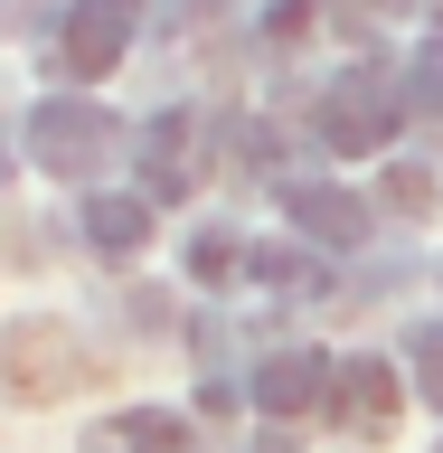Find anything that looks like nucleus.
<instances>
[{
  "mask_svg": "<svg viewBox=\"0 0 443 453\" xmlns=\"http://www.w3.org/2000/svg\"><path fill=\"white\" fill-rule=\"evenodd\" d=\"M396 123H406V85L387 76V57L331 76V85H321V104H311V142H321V151H387Z\"/></svg>",
  "mask_w": 443,
  "mask_h": 453,
  "instance_id": "obj_1",
  "label": "nucleus"
},
{
  "mask_svg": "<svg viewBox=\"0 0 443 453\" xmlns=\"http://www.w3.org/2000/svg\"><path fill=\"white\" fill-rule=\"evenodd\" d=\"M113 142H123V123H113L95 95H48V104H28V123H19V151L38 170H57V180H95V170L113 161Z\"/></svg>",
  "mask_w": 443,
  "mask_h": 453,
  "instance_id": "obj_2",
  "label": "nucleus"
},
{
  "mask_svg": "<svg viewBox=\"0 0 443 453\" xmlns=\"http://www.w3.org/2000/svg\"><path fill=\"white\" fill-rule=\"evenodd\" d=\"M123 48H133V10H123V0H76V10H66V28H57V66H66L76 85L113 76V66H123Z\"/></svg>",
  "mask_w": 443,
  "mask_h": 453,
  "instance_id": "obj_3",
  "label": "nucleus"
},
{
  "mask_svg": "<svg viewBox=\"0 0 443 453\" xmlns=\"http://www.w3.org/2000/svg\"><path fill=\"white\" fill-rule=\"evenodd\" d=\"M189 142H198V113H179V104L141 123V151H133V161H141V198H151V208H170V198L198 189V151H189Z\"/></svg>",
  "mask_w": 443,
  "mask_h": 453,
  "instance_id": "obj_4",
  "label": "nucleus"
},
{
  "mask_svg": "<svg viewBox=\"0 0 443 453\" xmlns=\"http://www.w3.org/2000/svg\"><path fill=\"white\" fill-rule=\"evenodd\" d=\"M246 396L264 416H311V406L340 396V359H321V349H274V359L246 378Z\"/></svg>",
  "mask_w": 443,
  "mask_h": 453,
  "instance_id": "obj_5",
  "label": "nucleus"
},
{
  "mask_svg": "<svg viewBox=\"0 0 443 453\" xmlns=\"http://www.w3.org/2000/svg\"><path fill=\"white\" fill-rule=\"evenodd\" d=\"M283 208H293V226L311 246H359L368 236V198L340 189V180H283Z\"/></svg>",
  "mask_w": 443,
  "mask_h": 453,
  "instance_id": "obj_6",
  "label": "nucleus"
},
{
  "mask_svg": "<svg viewBox=\"0 0 443 453\" xmlns=\"http://www.w3.org/2000/svg\"><path fill=\"white\" fill-rule=\"evenodd\" d=\"M396 396H406V388H396V368H387V359H340V396H331L340 425L387 434V425H396Z\"/></svg>",
  "mask_w": 443,
  "mask_h": 453,
  "instance_id": "obj_7",
  "label": "nucleus"
},
{
  "mask_svg": "<svg viewBox=\"0 0 443 453\" xmlns=\"http://www.w3.org/2000/svg\"><path fill=\"white\" fill-rule=\"evenodd\" d=\"M85 453H189V425L170 416V406H133V416L95 425V444Z\"/></svg>",
  "mask_w": 443,
  "mask_h": 453,
  "instance_id": "obj_8",
  "label": "nucleus"
},
{
  "mask_svg": "<svg viewBox=\"0 0 443 453\" xmlns=\"http://www.w3.org/2000/svg\"><path fill=\"white\" fill-rule=\"evenodd\" d=\"M76 226H85V246H95V255H133L141 246V236H151V198H85V208H76Z\"/></svg>",
  "mask_w": 443,
  "mask_h": 453,
  "instance_id": "obj_9",
  "label": "nucleus"
},
{
  "mask_svg": "<svg viewBox=\"0 0 443 453\" xmlns=\"http://www.w3.org/2000/svg\"><path fill=\"white\" fill-rule=\"evenodd\" d=\"M189 274L198 283H236V274H255V246L236 236V226H198L189 236Z\"/></svg>",
  "mask_w": 443,
  "mask_h": 453,
  "instance_id": "obj_10",
  "label": "nucleus"
},
{
  "mask_svg": "<svg viewBox=\"0 0 443 453\" xmlns=\"http://www.w3.org/2000/svg\"><path fill=\"white\" fill-rule=\"evenodd\" d=\"M406 113L443 133V38H434V48H416V66H406Z\"/></svg>",
  "mask_w": 443,
  "mask_h": 453,
  "instance_id": "obj_11",
  "label": "nucleus"
},
{
  "mask_svg": "<svg viewBox=\"0 0 443 453\" xmlns=\"http://www.w3.org/2000/svg\"><path fill=\"white\" fill-rule=\"evenodd\" d=\"M378 208H396V218H424V208H434V170L387 161V170H378Z\"/></svg>",
  "mask_w": 443,
  "mask_h": 453,
  "instance_id": "obj_12",
  "label": "nucleus"
},
{
  "mask_svg": "<svg viewBox=\"0 0 443 453\" xmlns=\"http://www.w3.org/2000/svg\"><path fill=\"white\" fill-rule=\"evenodd\" d=\"M255 283H274V293H321V265L302 246H255Z\"/></svg>",
  "mask_w": 443,
  "mask_h": 453,
  "instance_id": "obj_13",
  "label": "nucleus"
},
{
  "mask_svg": "<svg viewBox=\"0 0 443 453\" xmlns=\"http://www.w3.org/2000/svg\"><path fill=\"white\" fill-rule=\"evenodd\" d=\"M406 368H416V396H424V406H443V321H424V331L406 340Z\"/></svg>",
  "mask_w": 443,
  "mask_h": 453,
  "instance_id": "obj_14",
  "label": "nucleus"
},
{
  "mask_svg": "<svg viewBox=\"0 0 443 453\" xmlns=\"http://www.w3.org/2000/svg\"><path fill=\"white\" fill-rule=\"evenodd\" d=\"M406 10H416V0H340L331 19L349 28V38H368V28H378V19H406Z\"/></svg>",
  "mask_w": 443,
  "mask_h": 453,
  "instance_id": "obj_15",
  "label": "nucleus"
},
{
  "mask_svg": "<svg viewBox=\"0 0 443 453\" xmlns=\"http://www.w3.org/2000/svg\"><path fill=\"white\" fill-rule=\"evenodd\" d=\"M302 28H311V0H274V10H264V38H274V48L302 38Z\"/></svg>",
  "mask_w": 443,
  "mask_h": 453,
  "instance_id": "obj_16",
  "label": "nucleus"
},
{
  "mask_svg": "<svg viewBox=\"0 0 443 453\" xmlns=\"http://www.w3.org/2000/svg\"><path fill=\"white\" fill-rule=\"evenodd\" d=\"M198 10H236V0H198Z\"/></svg>",
  "mask_w": 443,
  "mask_h": 453,
  "instance_id": "obj_17",
  "label": "nucleus"
},
{
  "mask_svg": "<svg viewBox=\"0 0 443 453\" xmlns=\"http://www.w3.org/2000/svg\"><path fill=\"white\" fill-rule=\"evenodd\" d=\"M123 10H133V19H141V0H123Z\"/></svg>",
  "mask_w": 443,
  "mask_h": 453,
  "instance_id": "obj_18",
  "label": "nucleus"
}]
</instances>
